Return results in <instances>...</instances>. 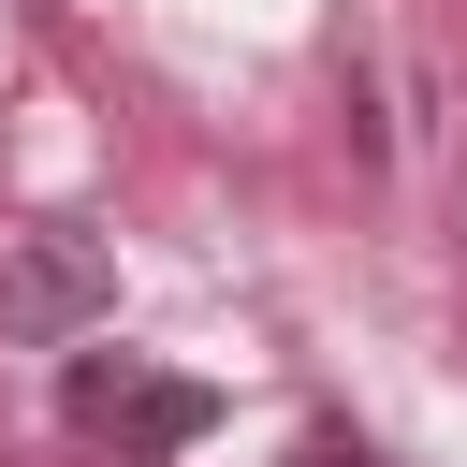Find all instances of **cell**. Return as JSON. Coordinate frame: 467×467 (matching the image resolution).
I'll use <instances>...</instances> for the list:
<instances>
[{
	"label": "cell",
	"instance_id": "2",
	"mask_svg": "<svg viewBox=\"0 0 467 467\" xmlns=\"http://www.w3.org/2000/svg\"><path fill=\"white\" fill-rule=\"evenodd\" d=\"M102 321H117V248H102V234H73V219L15 234V263H0V336L73 350V336H102Z\"/></svg>",
	"mask_w": 467,
	"mask_h": 467
},
{
	"label": "cell",
	"instance_id": "4",
	"mask_svg": "<svg viewBox=\"0 0 467 467\" xmlns=\"http://www.w3.org/2000/svg\"><path fill=\"white\" fill-rule=\"evenodd\" d=\"M452 234H467V175H452Z\"/></svg>",
	"mask_w": 467,
	"mask_h": 467
},
{
	"label": "cell",
	"instance_id": "1",
	"mask_svg": "<svg viewBox=\"0 0 467 467\" xmlns=\"http://www.w3.org/2000/svg\"><path fill=\"white\" fill-rule=\"evenodd\" d=\"M58 423L73 438H117V452H190L219 423V394L175 379V365H131V350H73L58 365Z\"/></svg>",
	"mask_w": 467,
	"mask_h": 467
},
{
	"label": "cell",
	"instance_id": "3",
	"mask_svg": "<svg viewBox=\"0 0 467 467\" xmlns=\"http://www.w3.org/2000/svg\"><path fill=\"white\" fill-rule=\"evenodd\" d=\"M292 467H379V452H365V438H350V423H321V438H306V452H292Z\"/></svg>",
	"mask_w": 467,
	"mask_h": 467
}]
</instances>
